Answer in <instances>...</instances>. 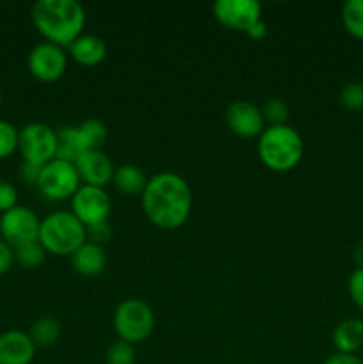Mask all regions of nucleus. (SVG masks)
Returning <instances> with one entry per match:
<instances>
[{
    "instance_id": "1",
    "label": "nucleus",
    "mask_w": 363,
    "mask_h": 364,
    "mask_svg": "<svg viewBox=\"0 0 363 364\" xmlns=\"http://www.w3.org/2000/svg\"><path fill=\"white\" fill-rule=\"evenodd\" d=\"M141 203L149 223L160 230H178L191 215V185L178 173L162 171L148 178L141 194Z\"/></svg>"
},
{
    "instance_id": "2",
    "label": "nucleus",
    "mask_w": 363,
    "mask_h": 364,
    "mask_svg": "<svg viewBox=\"0 0 363 364\" xmlns=\"http://www.w3.org/2000/svg\"><path fill=\"white\" fill-rule=\"evenodd\" d=\"M34 27L45 41L68 48L85 27V9L77 0H38L31 9Z\"/></svg>"
},
{
    "instance_id": "3",
    "label": "nucleus",
    "mask_w": 363,
    "mask_h": 364,
    "mask_svg": "<svg viewBox=\"0 0 363 364\" xmlns=\"http://www.w3.org/2000/svg\"><path fill=\"white\" fill-rule=\"evenodd\" d=\"M256 151L263 166L285 173L301 162L305 144L299 132L290 124H267L256 142Z\"/></svg>"
},
{
    "instance_id": "4",
    "label": "nucleus",
    "mask_w": 363,
    "mask_h": 364,
    "mask_svg": "<svg viewBox=\"0 0 363 364\" xmlns=\"http://www.w3.org/2000/svg\"><path fill=\"white\" fill-rule=\"evenodd\" d=\"M38 242L50 255L71 256L88 242V231L71 210H57L41 219Z\"/></svg>"
},
{
    "instance_id": "5",
    "label": "nucleus",
    "mask_w": 363,
    "mask_h": 364,
    "mask_svg": "<svg viewBox=\"0 0 363 364\" xmlns=\"http://www.w3.org/2000/svg\"><path fill=\"white\" fill-rule=\"evenodd\" d=\"M112 326L117 340L137 345L148 340L155 329V313L148 302L141 299H125L117 304L112 315Z\"/></svg>"
},
{
    "instance_id": "6",
    "label": "nucleus",
    "mask_w": 363,
    "mask_h": 364,
    "mask_svg": "<svg viewBox=\"0 0 363 364\" xmlns=\"http://www.w3.org/2000/svg\"><path fill=\"white\" fill-rule=\"evenodd\" d=\"M18 151L23 162L45 166L50 160L56 159L57 130L39 121L23 124L18 135Z\"/></svg>"
},
{
    "instance_id": "7",
    "label": "nucleus",
    "mask_w": 363,
    "mask_h": 364,
    "mask_svg": "<svg viewBox=\"0 0 363 364\" xmlns=\"http://www.w3.org/2000/svg\"><path fill=\"white\" fill-rule=\"evenodd\" d=\"M80 185V176H78L73 162L53 159L45 166H41V173H39L36 187L41 191L45 198L53 199V201H63V199L73 198Z\"/></svg>"
},
{
    "instance_id": "8",
    "label": "nucleus",
    "mask_w": 363,
    "mask_h": 364,
    "mask_svg": "<svg viewBox=\"0 0 363 364\" xmlns=\"http://www.w3.org/2000/svg\"><path fill=\"white\" fill-rule=\"evenodd\" d=\"M110 212H112V201L107 188L82 183L71 198V213L85 228L109 223Z\"/></svg>"
},
{
    "instance_id": "9",
    "label": "nucleus",
    "mask_w": 363,
    "mask_h": 364,
    "mask_svg": "<svg viewBox=\"0 0 363 364\" xmlns=\"http://www.w3.org/2000/svg\"><path fill=\"white\" fill-rule=\"evenodd\" d=\"M39 226L41 219L38 213L28 206L18 205L0 215V238L16 249L23 244L38 242Z\"/></svg>"
},
{
    "instance_id": "10",
    "label": "nucleus",
    "mask_w": 363,
    "mask_h": 364,
    "mask_svg": "<svg viewBox=\"0 0 363 364\" xmlns=\"http://www.w3.org/2000/svg\"><path fill=\"white\" fill-rule=\"evenodd\" d=\"M68 50L50 41H41L28 52L27 70L36 80L56 82L66 73Z\"/></svg>"
},
{
    "instance_id": "11",
    "label": "nucleus",
    "mask_w": 363,
    "mask_h": 364,
    "mask_svg": "<svg viewBox=\"0 0 363 364\" xmlns=\"http://www.w3.org/2000/svg\"><path fill=\"white\" fill-rule=\"evenodd\" d=\"M212 14L223 27L246 34L251 25L262 20V4L258 0H216Z\"/></svg>"
},
{
    "instance_id": "12",
    "label": "nucleus",
    "mask_w": 363,
    "mask_h": 364,
    "mask_svg": "<svg viewBox=\"0 0 363 364\" xmlns=\"http://www.w3.org/2000/svg\"><path fill=\"white\" fill-rule=\"evenodd\" d=\"M224 121L231 134L242 139L260 137V134L265 130V117L262 109L248 100H233L226 107Z\"/></svg>"
},
{
    "instance_id": "13",
    "label": "nucleus",
    "mask_w": 363,
    "mask_h": 364,
    "mask_svg": "<svg viewBox=\"0 0 363 364\" xmlns=\"http://www.w3.org/2000/svg\"><path fill=\"white\" fill-rule=\"evenodd\" d=\"M75 167H77L82 183L102 188H107V185L112 183L114 169H116L110 156L103 153L102 149L82 151L78 159L75 160Z\"/></svg>"
},
{
    "instance_id": "14",
    "label": "nucleus",
    "mask_w": 363,
    "mask_h": 364,
    "mask_svg": "<svg viewBox=\"0 0 363 364\" xmlns=\"http://www.w3.org/2000/svg\"><path fill=\"white\" fill-rule=\"evenodd\" d=\"M36 355V345L28 333L11 329L0 334V364H31Z\"/></svg>"
},
{
    "instance_id": "15",
    "label": "nucleus",
    "mask_w": 363,
    "mask_h": 364,
    "mask_svg": "<svg viewBox=\"0 0 363 364\" xmlns=\"http://www.w3.org/2000/svg\"><path fill=\"white\" fill-rule=\"evenodd\" d=\"M66 50L68 57L82 66H96L107 57V43L96 34H80Z\"/></svg>"
},
{
    "instance_id": "16",
    "label": "nucleus",
    "mask_w": 363,
    "mask_h": 364,
    "mask_svg": "<svg viewBox=\"0 0 363 364\" xmlns=\"http://www.w3.org/2000/svg\"><path fill=\"white\" fill-rule=\"evenodd\" d=\"M71 265H73L75 272H78L80 276H100L107 267L105 249H103V245L88 240L71 255Z\"/></svg>"
},
{
    "instance_id": "17",
    "label": "nucleus",
    "mask_w": 363,
    "mask_h": 364,
    "mask_svg": "<svg viewBox=\"0 0 363 364\" xmlns=\"http://www.w3.org/2000/svg\"><path fill=\"white\" fill-rule=\"evenodd\" d=\"M331 341L340 354H356L363 347V320L345 318L331 334Z\"/></svg>"
},
{
    "instance_id": "18",
    "label": "nucleus",
    "mask_w": 363,
    "mask_h": 364,
    "mask_svg": "<svg viewBox=\"0 0 363 364\" xmlns=\"http://www.w3.org/2000/svg\"><path fill=\"white\" fill-rule=\"evenodd\" d=\"M148 178H146L144 171L135 164H121L114 169L112 185L116 187L117 192L125 196H137L142 194Z\"/></svg>"
},
{
    "instance_id": "19",
    "label": "nucleus",
    "mask_w": 363,
    "mask_h": 364,
    "mask_svg": "<svg viewBox=\"0 0 363 364\" xmlns=\"http://www.w3.org/2000/svg\"><path fill=\"white\" fill-rule=\"evenodd\" d=\"M78 144H80L82 151H89V149H102L105 144L107 137H109V128L102 119L96 117H89L84 119L77 127Z\"/></svg>"
},
{
    "instance_id": "20",
    "label": "nucleus",
    "mask_w": 363,
    "mask_h": 364,
    "mask_svg": "<svg viewBox=\"0 0 363 364\" xmlns=\"http://www.w3.org/2000/svg\"><path fill=\"white\" fill-rule=\"evenodd\" d=\"M28 336H31L32 343L36 348H48L56 345L60 338V323L59 320L53 316H41L36 320L28 329Z\"/></svg>"
},
{
    "instance_id": "21",
    "label": "nucleus",
    "mask_w": 363,
    "mask_h": 364,
    "mask_svg": "<svg viewBox=\"0 0 363 364\" xmlns=\"http://www.w3.org/2000/svg\"><path fill=\"white\" fill-rule=\"evenodd\" d=\"M82 153L80 144H78V135L77 127H60L57 130V153L56 159L68 160L73 162L78 159Z\"/></svg>"
},
{
    "instance_id": "22",
    "label": "nucleus",
    "mask_w": 363,
    "mask_h": 364,
    "mask_svg": "<svg viewBox=\"0 0 363 364\" xmlns=\"http://www.w3.org/2000/svg\"><path fill=\"white\" fill-rule=\"evenodd\" d=\"M342 25L356 39H363V0H347L342 6Z\"/></svg>"
},
{
    "instance_id": "23",
    "label": "nucleus",
    "mask_w": 363,
    "mask_h": 364,
    "mask_svg": "<svg viewBox=\"0 0 363 364\" xmlns=\"http://www.w3.org/2000/svg\"><path fill=\"white\" fill-rule=\"evenodd\" d=\"M46 251L39 242H31L14 249V262L20 263L23 269H38L45 263Z\"/></svg>"
},
{
    "instance_id": "24",
    "label": "nucleus",
    "mask_w": 363,
    "mask_h": 364,
    "mask_svg": "<svg viewBox=\"0 0 363 364\" xmlns=\"http://www.w3.org/2000/svg\"><path fill=\"white\" fill-rule=\"evenodd\" d=\"M338 102L344 109L351 112L363 110V84L362 82H347L338 92Z\"/></svg>"
},
{
    "instance_id": "25",
    "label": "nucleus",
    "mask_w": 363,
    "mask_h": 364,
    "mask_svg": "<svg viewBox=\"0 0 363 364\" xmlns=\"http://www.w3.org/2000/svg\"><path fill=\"white\" fill-rule=\"evenodd\" d=\"M18 135L20 130L13 123L0 119V160L9 159L18 151Z\"/></svg>"
},
{
    "instance_id": "26",
    "label": "nucleus",
    "mask_w": 363,
    "mask_h": 364,
    "mask_svg": "<svg viewBox=\"0 0 363 364\" xmlns=\"http://www.w3.org/2000/svg\"><path fill=\"white\" fill-rule=\"evenodd\" d=\"M107 364H134L135 363V347L123 340L110 343L105 350Z\"/></svg>"
},
{
    "instance_id": "27",
    "label": "nucleus",
    "mask_w": 363,
    "mask_h": 364,
    "mask_svg": "<svg viewBox=\"0 0 363 364\" xmlns=\"http://www.w3.org/2000/svg\"><path fill=\"white\" fill-rule=\"evenodd\" d=\"M265 123L285 124L288 119V105L283 98H269L262 107Z\"/></svg>"
},
{
    "instance_id": "28",
    "label": "nucleus",
    "mask_w": 363,
    "mask_h": 364,
    "mask_svg": "<svg viewBox=\"0 0 363 364\" xmlns=\"http://www.w3.org/2000/svg\"><path fill=\"white\" fill-rule=\"evenodd\" d=\"M347 291L356 308H358L359 311H363V267H358V269L349 276Z\"/></svg>"
},
{
    "instance_id": "29",
    "label": "nucleus",
    "mask_w": 363,
    "mask_h": 364,
    "mask_svg": "<svg viewBox=\"0 0 363 364\" xmlns=\"http://www.w3.org/2000/svg\"><path fill=\"white\" fill-rule=\"evenodd\" d=\"M18 206V191L11 181L0 180V215Z\"/></svg>"
},
{
    "instance_id": "30",
    "label": "nucleus",
    "mask_w": 363,
    "mask_h": 364,
    "mask_svg": "<svg viewBox=\"0 0 363 364\" xmlns=\"http://www.w3.org/2000/svg\"><path fill=\"white\" fill-rule=\"evenodd\" d=\"M85 231H88V240L89 242H95V244L102 245L103 242L109 240L110 237V228H109V223H102V224H96V226H89L85 228Z\"/></svg>"
},
{
    "instance_id": "31",
    "label": "nucleus",
    "mask_w": 363,
    "mask_h": 364,
    "mask_svg": "<svg viewBox=\"0 0 363 364\" xmlns=\"http://www.w3.org/2000/svg\"><path fill=\"white\" fill-rule=\"evenodd\" d=\"M14 263V249L7 244L4 238H0V276L7 274Z\"/></svg>"
},
{
    "instance_id": "32",
    "label": "nucleus",
    "mask_w": 363,
    "mask_h": 364,
    "mask_svg": "<svg viewBox=\"0 0 363 364\" xmlns=\"http://www.w3.org/2000/svg\"><path fill=\"white\" fill-rule=\"evenodd\" d=\"M39 173H41V166H34V164H27V162H23V166H21L20 169L21 180H23L27 185H38Z\"/></svg>"
},
{
    "instance_id": "33",
    "label": "nucleus",
    "mask_w": 363,
    "mask_h": 364,
    "mask_svg": "<svg viewBox=\"0 0 363 364\" xmlns=\"http://www.w3.org/2000/svg\"><path fill=\"white\" fill-rule=\"evenodd\" d=\"M324 364H363V359H359L354 354H340V352H335L333 355L324 361Z\"/></svg>"
},
{
    "instance_id": "34",
    "label": "nucleus",
    "mask_w": 363,
    "mask_h": 364,
    "mask_svg": "<svg viewBox=\"0 0 363 364\" xmlns=\"http://www.w3.org/2000/svg\"><path fill=\"white\" fill-rule=\"evenodd\" d=\"M267 32H269V28H267L265 21L258 20L255 25H251V27L246 31V36H248L249 39H253V41H260V39L265 38Z\"/></svg>"
},
{
    "instance_id": "35",
    "label": "nucleus",
    "mask_w": 363,
    "mask_h": 364,
    "mask_svg": "<svg viewBox=\"0 0 363 364\" xmlns=\"http://www.w3.org/2000/svg\"><path fill=\"white\" fill-rule=\"evenodd\" d=\"M354 259L358 262V267H363V242L354 247Z\"/></svg>"
},
{
    "instance_id": "36",
    "label": "nucleus",
    "mask_w": 363,
    "mask_h": 364,
    "mask_svg": "<svg viewBox=\"0 0 363 364\" xmlns=\"http://www.w3.org/2000/svg\"><path fill=\"white\" fill-rule=\"evenodd\" d=\"M2 103H4V91H2V85H0V109H2Z\"/></svg>"
}]
</instances>
